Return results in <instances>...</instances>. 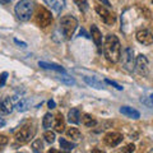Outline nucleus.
Returning <instances> with one entry per match:
<instances>
[{
    "mask_svg": "<svg viewBox=\"0 0 153 153\" xmlns=\"http://www.w3.org/2000/svg\"><path fill=\"white\" fill-rule=\"evenodd\" d=\"M91 36H92L94 44L97 45L98 47H101V44H102V35H101V32H100V30L97 28V26H96V25L91 26Z\"/></svg>",
    "mask_w": 153,
    "mask_h": 153,
    "instance_id": "nucleus-14",
    "label": "nucleus"
},
{
    "mask_svg": "<svg viewBox=\"0 0 153 153\" xmlns=\"http://www.w3.org/2000/svg\"><path fill=\"white\" fill-rule=\"evenodd\" d=\"M57 79L61 80L63 83H66V84H74V79L69 75H60V76H57Z\"/></svg>",
    "mask_w": 153,
    "mask_h": 153,
    "instance_id": "nucleus-28",
    "label": "nucleus"
},
{
    "mask_svg": "<svg viewBox=\"0 0 153 153\" xmlns=\"http://www.w3.org/2000/svg\"><path fill=\"white\" fill-rule=\"evenodd\" d=\"M149 98H151V101L153 102V94H151V97H149Z\"/></svg>",
    "mask_w": 153,
    "mask_h": 153,
    "instance_id": "nucleus-39",
    "label": "nucleus"
},
{
    "mask_svg": "<svg viewBox=\"0 0 153 153\" xmlns=\"http://www.w3.org/2000/svg\"><path fill=\"white\" fill-rule=\"evenodd\" d=\"M135 69L140 75H143V76L148 75V73H149V61H148L146 55L140 54V55L137 56V59H135Z\"/></svg>",
    "mask_w": 153,
    "mask_h": 153,
    "instance_id": "nucleus-8",
    "label": "nucleus"
},
{
    "mask_svg": "<svg viewBox=\"0 0 153 153\" xmlns=\"http://www.w3.org/2000/svg\"><path fill=\"white\" fill-rule=\"evenodd\" d=\"M47 153H60V152H59V151H56V149H54V148H51V149L47 152Z\"/></svg>",
    "mask_w": 153,
    "mask_h": 153,
    "instance_id": "nucleus-37",
    "label": "nucleus"
},
{
    "mask_svg": "<svg viewBox=\"0 0 153 153\" xmlns=\"http://www.w3.org/2000/svg\"><path fill=\"white\" fill-rule=\"evenodd\" d=\"M121 65L123 68L128 71H133L135 68V59H134V50L131 47H125L121 55Z\"/></svg>",
    "mask_w": 153,
    "mask_h": 153,
    "instance_id": "nucleus-4",
    "label": "nucleus"
},
{
    "mask_svg": "<svg viewBox=\"0 0 153 153\" xmlns=\"http://www.w3.org/2000/svg\"><path fill=\"white\" fill-rule=\"evenodd\" d=\"M44 138H45V140L47 143H54L55 142V133H52V131H45L44 134Z\"/></svg>",
    "mask_w": 153,
    "mask_h": 153,
    "instance_id": "nucleus-27",
    "label": "nucleus"
},
{
    "mask_svg": "<svg viewBox=\"0 0 153 153\" xmlns=\"http://www.w3.org/2000/svg\"><path fill=\"white\" fill-rule=\"evenodd\" d=\"M123 139H124L123 134L117 133V131H110L103 137L105 144L108 146V147H116L117 144H120L123 142Z\"/></svg>",
    "mask_w": 153,
    "mask_h": 153,
    "instance_id": "nucleus-9",
    "label": "nucleus"
},
{
    "mask_svg": "<svg viewBox=\"0 0 153 153\" xmlns=\"http://www.w3.org/2000/svg\"><path fill=\"white\" fill-rule=\"evenodd\" d=\"M16 14L18 19H21L23 22H27L30 21L31 17H32V13H33V4L31 0H19L17 3L16 8Z\"/></svg>",
    "mask_w": 153,
    "mask_h": 153,
    "instance_id": "nucleus-3",
    "label": "nucleus"
},
{
    "mask_svg": "<svg viewBox=\"0 0 153 153\" xmlns=\"http://www.w3.org/2000/svg\"><path fill=\"white\" fill-rule=\"evenodd\" d=\"M59 143H60V147L63 148L64 151H71V149H74V148H75L74 143H70V142H68L66 139H64V138H60Z\"/></svg>",
    "mask_w": 153,
    "mask_h": 153,
    "instance_id": "nucleus-23",
    "label": "nucleus"
},
{
    "mask_svg": "<svg viewBox=\"0 0 153 153\" xmlns=\"http://www.w3.org/2000/svg\"><path fill=\"white\" fill-rule=\"evenodd\" d=\"M66 135H68V138H70V139H73V140L82 139V134H80L79 129H76V128H69L68 130H66Z\"/></svg>",
    "mask_w": 153,
    "mask_h": 153,
    "instance_id": "nucleus-21",
    "label": "nucleus"
},
{
    "mask_svg": "<svg viewBox=\"0 0 153 153\" xmlns=\"http://www.w3.org/2000/svg\"><path fill=\"white\" fill-rule=\"evenodd\" d=\"M54 128H55V131L57 133H63L64 129H65V120H64V116L61 114H57L56 116L54 117Z\"/></svg>",
    "mask_w": 153,
    "mask_h": 153,
    "instance_id": "nucleus-15",
    "label": "nucleus"
},
{
    "mask_svg": "<svg viewBox=\"0 0 153 153\" xmlns=\"http://www.w3.org/2000/svg\"><path fill=\"white\" fill-rule=\"evenodd\" d=\"M134 151H135V146L134 144H128L125 147L120 148V149L117 151V153H133Z\"/></svg>",
    "mask_w": 153,
    "mask_h": 153,
    "instance_id": "nucleus-26",
    "label": "nucleus"
},
{
    "mask_svg": "<svg viewBox=\"0 0 153 153\" xmlns=\"http://www.w3.org/2000/svg\"><path fill=\"white\" fill-rule=\"evenodd\" d=\"M96 12L100 16V18L102 19L103 23H106L107 26H112L116 22V16L114 13H111L107 8H105L103 5H97L96 7Z\"/></svg>",
    "mask_w": 153,
    "mask_h": 153,
    "instance_id": "nucleus-7",
    "label": "nucleus"
},
{
    "mask_svg": "<svg viewBox=\"0 0 153 153\" xmlns=\"http://www.w3.org/2000/svg\"><path fill=\"white\" fill-rule=\"evenodd\" d=\"M7 78H8V73H7V71H5V73H3L1 75H0V88H1L3 85L5 84Z\"/></svg>",
    "mask_w": 153,
    "mask_h": 153,
    "instance_id": "nucleus-31",
    "label": "nucleus"
},
{
    "mask_svg": "<svg viewBox=\"0 0 153 153\" xmlns=\"http://www.w3.org/2000/svg\"><path fill=\"white\" fill-rule=\"evenodd\" d=\"M17 153H26V152H17Z\"/></svg>",
    "mask_w": 153,
    "mask_h": 153,
    "instance_id": "nucleus-40",
    "label": "nucleus"
},
{
    "mask_svg": "<svg viewBox=\"0 0 153 153\" xmlns=\"http://www.w3.org/2000/svg\"><path fill=\"white\" fill-rule=\"evenodd\" d=\"M73 1L75 3V5L79 8V10L85 12L88 9V1L87 0H73Z\"/></svg>",
    "mask_w": 153,
    "mask_h": 153,
    "instance_id": "nucleus-25",
    "label": "nucleus"
},
{
    "mask_svg": "<svg viewBox=\"0 0 153 153\" xmlns=\"http://www.w3.org/2000/svg\"><path fill=\"white\" fill-rule=\"evenodd\" d=\"M79 117H80V112L78 108H71L68 114V120L71 124H79V121H80Z\"/></svg>",
    "mask_w": 153,
    "mask_h": 153,
    "instance_id": "nucleus-19",
    "label": "nucleus"
},
{
    "mask_svg": "<svg viewBox=\"0 0 153 153\" xmlns=\"http://www.w3.org/2000/svg\"><path fill=\"white\" fill-rule=\"evenodd\" d=\"M14 42H16V44H18V45H21L22 47H26V44H25V42H21L19 40H17V38H16V40H14Z\"/></svg>",
    "mask_w": 153,
    "mask_h": 153,
    "instance_id": "nucleus-35",
    "label": "nucleus"
},
{
    "mask_svg": "<svg viewBox=\"0 0 153 153\" xmlns=\"http://www.w3.org/2000/svg\"><path fill=\"white\" fill-rule=\"evenodd\" d=\"M13 111V103L10 98H4L0 101V115H8Z\"/></svg>",
    "mask_w": 153,
    "mask_h": 153,
    "instance_id": "nucleus-13",
    "label": "nucleus"
},
{
    "mask_svg": "<svg viewBox=\"0 0 153 153\" xmlns=\"http://www.w3.org/2000/svg\"><path fill=\"white\" fill-rule=\"evenodd\" d=\"M8 138L5 137V135H0V149H1L3 147H5L7 144H8Z\"/></svg>",
    "mask_w": 153,
    "mask_h": 153,
    "instance_id": "nucleus-29",
    "label": "nucleus"
},
{
    "mask_svg": "<svg viewBox=\"0 0 153 153\" xmlns=\"http://www.w3.org/2000/svg\"><path fill=\"white\" fill-rule=\"evenodd\" d=\"M82 123H83V125H84V126L92 128V126H94L96 124H97V120H96V119L92 116V115L84 114L83 116H82Z\"/></svg>",
    "mask_w": 153,
    "mask_h": 153,
    "instance_id": "nucleus-20",
    "label": "nucleus"
},
{
    "mask_svg": "<svg viewBox=\"0 0 153 153\" xmlns=\"http://www.w3.org/2000/svg\"><path fill=\"white\" fill-rule=\"evenodd\" d=\"M36 22H37V25L40 27H42V28L50 26L51 22H52L51 13L47 10V9L40 7L37 9V13H36Z\"/></svg>",
    "mask_w": 153,
    "mask_h": 153,
    "instance_id": "nucleus-6",
    "label": "nucleus"
},
{
    "mask_svg": "<svg viewBox=\"0 0 153 153\" xmlns=\"http://www.w3.org/2000/svg\"><path fill=\"white\" fill-rule=\"evenodd\" d=\"M83 80L89 85V87H93L96 89H102L105 87L102 82H100V80L93 78V76H83Z\"/></svg>",
    "mask_w": 153,
    "mask_h": 153,
    "instance_id": "nucleus-16",
    "label": "nucleus"
},
{
    "mask_svg": "<svg viewBox=\"0 0 153 153\" xmlns=\"http://www.w3.org/2000/svg\"><path fill=\"white\" fill-rule=\"evenodd\" d=\"M137 40L144 46H151L153 44V33L148 30H140L137 32Z\"/></svg>",
    "mask_w": 153,
    "mask_h": 153,
    "instance_id": "nucleus-10",
    "label": "nucleus"
},
{
    "mask_svg": "<svg viewBox=\"0 0 153 153\" xmlns=\"http://www.w3.org/2000/svg\"><path fill=\"white\" fill-rule=\"evenodd\" d=\"M120 112L123 115H125V116H128V117L134 119V120H138V119L140 117V112L138 111V110L130 107V106H123V107H120Z\"/></svg>",
    "mask_w": 153,
    "mask_h": 153,
    "instance_id": "nucleus-12",
    "label": "nucleus"
},
{
    "mask_svg": "<svg viewBox=\"0 0 153 153\" xmlns=\"http://www.w3.org/2000/svg\"><path fill=\"white\" fill-rule=\"evenodd\" d=\"M38 66H41V68H44V69H51V70L59 71V73H65V69L57 64H50V63H45V61H40Z\"/></svg>",
    "mask_w": 153,
    "mask_h": 153,
    "instance_id": "nucleus-18",
    "label": "nucleus"
},
{
    "mask_svg": "<svg viewBox=\"0 0 153 153\" xmlns=\"http://www.w3.org/2000/svg\"><path fill=\"white\" fill-rule=\"evenodd\" d=\"M12 0H0V3H3V4H9Z\"/></svg>",
    "mask_w": 153,
    "mask_h": 153,
    "instance_id": "nucleus-38",
    "label": "nucleus"
},
{
    "mask_svg": "<svg viewBox=\"0 0 153 153\" xmlns=\"http://www.w3.org/2000/svg\"><path fill=\"white\" fill-rule=\"evenodd\" d=\"M31 103H32L31 98H22L21 101L17 102L16 108H17V111H19V112H25V111H27V110L30 108Z\"/></svg>",
    "mask_w": 153,
    "mask_h": 153,
    "instance_id": "nucleus-17",
    "label": "nucleus"
},
{
    "mask_svg": "<svg viewBox=\"0 0 153 153\" xmlns=\"http://www.w3.org/2000/svg\"><path fill=\"white\" fill-rule=\"evenodd\" d=\"M91 153H106V152H103V151H101V149H98V148H93Z\"/></svg>",
    "mask_w": 153,
    "mask_h": 153,
    "instance_id": "nucleus-33",
    "label": "nucleus"
},
{
    "mask_svg": "<svg viewBox=\"0 0 153 153\" xmlns=\"http://www.w3.org/2000/svg\"><path fill=\"white\" fill-rule=\"evenodd\" d=\"M35 135V128L32 125H25L19 129V131L16 134L14 139L17 143H21V144H25V143L30 142L31 138Z\"/></svg>",
    "mask_w": 153,
    "mask_h": 153,
    "instance_id": "nucleus-5",
    "label": "nucleus"
},
{
    "mask_svg": "<svg viewBox=\"0 0 153 153\" xmlns=\"http://www.w3.org/2000/svg\"><path fill=\"white\" fill-rule=\"evenodd\" d=\"M4 125H5V120L3 117H0V128H3Z\"/></svg>",
    "mask_w": 153,
    "mask_h": 153,
    "instance_id": "nucleus-36",
    "label": "nucleus"
},
{
    "mask_svg": "<svg viewBox=\"0 0 153 153\" xmlns=\"http://www.w3.org/2000/svg\"><path fill=\"white\" fill-rule=\"evenodd\" d=\"M149 153H153V149H151V152H149Z\"/></svg>",
    "mask_w": 153,
    "mask_h": 153,
    "instance_id": "nucleus-41",
    "label": "nucleus"
},
{
    "mask_svg": "<svg viewBox=\"0 0 153 153\" xmlns=\"http://www.w3.org/2000/svg\"><path fill=\"white\" fill-rule=\"evenodd\" d=\"M47 105H49V108H55V106H56V103H55L54 100H49Z\"/></svg>",
    "mask_w": 153,
    "mask_h": 153,
    "instance_id": "nucleus-32",
    "label": "nucleus"
},
{
    "mask_svg": "<svg viewBox=\"0 0 153 153\" xmlns=\"http://www.w3.org/2000/svg\"><path fill=\"white\" fill-rule=\"evenodd\" d=\"M103 52L110 63H117L121 57V45L115 35H107L103 41Z\"/></svg>",
    "mask_w": 153,
    "mask_h": 153,
    "instance_id": "nucleus-1",
    "label": "nucleus"
},
{
    "mask_svg": "<svg viewBox=\"0 0 153 153\" xmlns=\"http://www.w3.org/2000/svg\"><path fill=\"white\" fill-rule=\"evenodd\" d=\"M78 27V21L73 16H64L60 19V30L65 40H70Z\"/></svg>",
    "mask_w": 153,
    "mask_h": 153,
    "instance_id": "nucleus-2",
    "label": "nucleus"
},
{
    "mask_svg": "<svg viewBox=\"0 0 153 153\" xmlns=\"http://www.w3.org/2000/svg\"><path fill=\"white\" fill-rule=\"evenodd\" d=\"M100 1H101L103 5H106V7H111V4H110L108 0H100Z\"/></svg>",
    "mask_w": 153,
    "mask_h": 153,
    "instance_id": "nucleus-34",
    "label": "nucleus"
},
{
    "mask_svg": "<svg viewBox=\"0 0 153 153\" xmlns=\"http://www.w3.org/2000/svg\"><path fill=\"white\" fill-rule=\"evenodd\" d=\"M52 124H54V116H52L51 114H45L44 120H42V126H44L47 130V129L51 128Z\"/></svg>",
    "mask_w": 153,
    "mask_h": 153,
    "instance_id": "nucleus-22",
    "label": "nucleus"
},
{
    "mask_svg": "<svg viewBox=\"0 0 153 153\" xmlns=\"http://www.w3.org/2000/svg\"><path fill=\"white\" fill-rule=\"evenodd\" d=\"M152 3H153V0H152Z\"/></svg>",
    "mask_w": 153,
    "mask_h": 153,
    "instance_id": "nucleus-42",
    "label": "nucleus"
},
{
    "mask_svg": "<svg viewBox=\"0 0 153 153\" xmlns=\"http://www.w3.org/2000/svg\"><path fill=\"white\" fill-rule=\"evenodd\" d=\"M32 151L33 153H42V151H44V143H42L41 139H36L32 143Z\"/></svg>",
    "mask_w": 153,
    "mask_h": 153,
    "instance_id": "nucleus-24",
    "label": "nucleus"
},
{
    "mask_svg": "<svg viewBox=\"0 0 153 153\" xmlns=\"http://www.w3.org/2000/svg\"><path fill=\"white\" fill-rule=\"evenodd\" d=\"M105 82H106L107 84H110V85H114V87H115V88H116V89H119V91H121V89H123V87H121V85H120V84H117L116 82H114V80H110V79H106V80H105Z\"/></svg>",
    "mask_w": 153,
    "mask_h": 153,
    "instance_id": "nucleus-30",
    "label": "nucleus"
},
{
    "mask_svg": "<svg viewBox=\"0 0 153 153\" xmlns=\"http://www.w3.org/2000/svg\"><path fill=\"white\" fill-rule=\"evenodd\" d=\"M44 1L49 5L54 13L56 14H60L61 10L65 8V0H44Z\"/></svg>",
    "mask_w": 153,
    "mask_h": 153,
    "instance_id": "nucleus-11",
    "label": "nucleus"
}]
</instances>
